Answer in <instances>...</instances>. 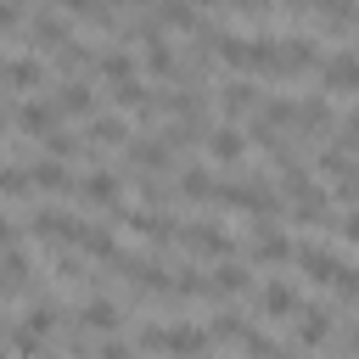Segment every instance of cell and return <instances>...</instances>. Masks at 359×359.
I'll list each match as a JSON object with an SVG mask.
<instances>
[{
    "label": "cell",
    "instance_id": "12",
    "mask_svg": "<svg viewBox=\"0 0 359 359\" xmlns=\"http://www.w3.org/2000/svg\"><path fill=\"white\" fill-rule=\"evenodd\" d=\"M241 151H247V135L219 118V123L208 129V157H213V163H241Z\"/></svg>",
    "mask_w": 359,
    "mask_h": 359
},
{
    "label": "cell",
    "instance_id": "3",
    "mask_svg": "<svg viewBox=\"0 0 359 359\" xmlns=\"http://www.w3.org/2000/svg\"><path fill=\"white\" fill-rule=\"evenodd\" d=\"M180 247L196 252V258H213V264H230L236 252V236L219 230V224H180Z\"/></svg>",
    "mask_w": 359,
    "mask_h": 359
},
{
    "label": "cell",
    "instance_id": "19",
    "mask_svg": "<svg viewBox=\"0 0 359 359\" xmlns=\"http://www.w3.org/2000/svg\"><path fill=\"white\" fill-rule=\"evenodd\" d=\"M56 73H62V79H84V73H95L90 45H84V39H67V45L56 50Z\"/></svg>",
    "mask_w": 359,
    "mask_h": 359
},
{
    "label": "cell",
    "instance_id": "17",
    "mask_svg": "<svg viewBox=\"0 0 359 359\" xmlns=\"http://www.w3.org/2000/svg\"><path fill=\"white\" fill-rule=\"evenodd\" d=\"M258 309H264L269 320H286V314H297L303 303H297V292H292L286 280H269V286H258Z\"/></svg>",
    "mask_w": 359,
    "mask_h": 359
},
{
    "label": "cell",
    "instance_id": "15",
    "mask_svg": "<svg viewBox=\"0 0 359 359\" xmlns=\"http://www.w3.org/2000/svg\"><path fill=\"white\" fill-rule=\"evenodd\" d=\"M219 107H224V123L241 118V112H258V90H252V79H230V84H219Z\"/></svg>",
    "mask_w": 359,
    "mask_h": 359
},
{
    "label": "cell",
    "instance_id": "18",
    "mask_svg": "<svg viewBox=\"0 0 359 359\" xmlns=\"http://www.w3.org/2000/svg\"><path fill=\"white\" fill-rule=\"evenodd\" d=\"M73 320H79L84 331H118V320H123V314H118V303H112V297H84V309H79Z\"/></svg>",
    "mask_w": 359,
    "mask_h": 359
},
{
    "label": "cell",
    "instance_id": "35",
    "mask_svg": "<svg viewBox=\"0 0 359 359\" xmlns=\"http://www.w3.org/2000/svg\"><path fill=\"white\" fill-rule=\"evenodd\" d=\"M0 320H6V314H0Z\"/></svg>",
    "mask_w": 359,
    "mask_h": 359
},
{
    "label": "cell",
    "instance_id": "30",
    "mask_svg": "<svg viewBox=\"0 0 359 359\" xmlns=\"http://www.w3.org/2000/svg\"><path fill=\"white\" fill-rule=\"evenodd\" d=\"M359 196V163L348 168V180H337V202H353Z\"/></svg>",
    "mask_w": 359,
    "mask_h": 359
},
{
    "label": "cell",
    "instance_id": "36",
    "mask_svg": "<svg viewBox=\"0 0 359 359\" xmlns=\"http://www.w3.org/2000/svg\"><path fill=\"white\" fill-rule=\"evenodd\" d=\"M45 359H50V353H45Z\"/></svg>",
    "mask_w": 359,
    "mask_h": 359
},
{
    "label": "cell",
    "instance_id": "6",
    "mask_svg": "<svg viewBox=\"0 0 359 359\" xmlns=\"http://www.w3.org/2000/svg\"><path fill=\"white\" fill-rule=\"evenodd\" d=\"M123 224H129L135 236H146L151 247H168V241H180V224H174L168 213H151V208H135V213H123Z\"/></svg>",
    "mask_w": 359,
    "mask_h": 359
},
{
    "label": "cell",
    "instance_id": "7",
    "mask_svg": "<svg viewBox=\"0 0 359 359\" xmlns=\"http://www.w3.org/2000/svg\"><path fill=\"white\" fill-rule=\"evenodd\" d=\"M297 269H303L314 286H331L337 269H342V258H337L331 247H320V241H303V247H297Z\"/></svg>",
    "mask_w": 359,
    "mask_h": 359
},
{
    "label": "cell",
    "instance_id": "21",
    "mask_svg": "<svg viewBox=\"0 0 359 359\" xmlns=\"http://www.w3.org/2000/svg\"><path fill=\"white\" fill-rule=\"evenodd\" d=\"M0 79L11 90H34L45 79V67H39V56H11V62H0Z\"/></svg>",
    "mask_w": 359,
    "mask_h": 359
},
{
    "label": "cell",
    "instance_id": "31",
    "mask_svg": "<svg viewBox=\"0 0 359 359\" xmlns=\"http://www.w3.org/2000/svg\"><path fill=\"white\" fill-rule=\"evenodd\" d=\"M11 247H17V224L0 213V252H11Z\"/></svg>",
    "mask_w": 359,
    "mask_h": 359
},
{
    "label": "cell",
    "instance_id": "25",
    "mask_svg": "<svg viewBox=\"0 0 359 359\" xmlns=\"http://www.w3.org/2000/svg\"><path fill=\"white\" fill-rule=\"evenodd\" d=\"M0 191H6V196H17V202H28V196H34V180H28V168H17V163H0Z\"/></svg>",
    "mask_w": 359,
    "mask_h": 359
},
{
    "label": "cell",
    "instance_id": "34",
    "mask_svg": "<svg viewBox=\"0 0 359 359\" xmlns=\"http://www.w3.org/2000/svg\"><path fill=\"white\" fill-rule=\"evenodd\" d=\"M0 359H11V353H6V348H0Z\"/></svg>",
    "mask_w": 359,
    "mask_h": 359
},
{
    "label": "cell",
    "instance_id": "24",
    "mask_svg": "<svg viewBox=\"0 0 359 359\" xmlns=\"http://www.w3.org/2000/svg\"><path fill=\"white\" fill-rule=\"evenodd\" d=\"M22 325L39 331V337H50V331H56V297H34L28 314H22Z\"/></svg>",
    "mask_w": 359,
    "mask_h": 359
},
{
    "label": "cell",
    "instance_id": "23",
    "mask_svg": "<svg viewBox=\"0 0 359 359\" xmlns=\"http://www.w3.org/2000/svg\"><path fill=\"white\" fill-rule=\"evenodd\" d=\"M208 292H213V297L247 292V269H241V264H213V275H208Z\"/></svg>",
    "mask_w": 359,
    "mask_h": 359
},
{
    "label": "cell",
    "instance_id": "10",
    "mask_svg": "<svg viewBox=\"0 0 359 359\" xmlns=\"http://www.w3.org/2000/svg\"><path fill=\"white\" fill-rule=\"evenodd\" d=\"M252 258H258V264H286V258H297V247H292L269 219H258V224H252Z\"/></svg>",
    "mask_w": 359,
    "mask_h": 359
},
{
    "label": "cell",
    "instance_id": "1",
    "mask_svg": "<svg viewBox=\"0 0 359 359\" xmlns=\"http://www.w3.org/2000/svg\"><path fill=\"white\" fill-rule=\"evenodd\" d=\"M135 342L146 353H174V359H208V331L202 325H140Z\"/></svg>",
    "mask_w": 359,
    "mask_h": 359
},
{
    "label": "cell",
    "instance_id": "28",
    "mask_svg": "<svg viewBox=\"0 0 359 359\" xmlns=\"http://www.w3.org/2000/svg\"><path fill=\"white\" fill-rule=\"evenodd\" d=\"M331 292H337L342 303H353V297H359V264H342L337 280H331Z\"/></svg>",
    "mask_w": 359,
    "mask_h": 359
},
{
    "label": "cell",
    "instance_id": "29",
    "mask_svg": "<svg viewBox=\"0 0 359 359\" xmlns=\"http://www.w3.org/2000/svg\"><path fill=\"white\" fill-rule=\"evenodd\" d=\"M45 151H50V157H56V163H67V157H73V151H79V140H73V135H67V129H56V135H50V140H45Z\"/></svg>",
    "mask_w": 359,
    "mask_h": 359
},
{
    "label": "cell",
    "instance_id": "2",
    "mask_svg": "<svg viewBox=\"0 0 359 359\" xmlns=\"http://www.w3.org/2000/svg\"><path fill=\"white\" fill-rule=\"evenodd\" d=\"M73 39V17L56 11V6H39L28 11V50H62Z\"/></svg>",
    "mask_w": 359,
    "mask_h": 359
},
{
    "label": "cell",
    "instance_id": "4",
    "mask_svg": "<svg viewBox=\"0 0 359 359\" xmlns=\"http://www.w3.org/2000/svg\"><path fill=\"white\" fill-rule=\"evenodd\" d=\"M320 84H325V95L359 90V50H353V45H337V50L320 62Z\"/></svg>",
    "mask_w": 359,
    "mask_h": 359
},
{
    "label": "cell",
    "instance_id": "9",
    "mask_svg": "<svg viewBox=\"0 0 359 359\" xmlns=\"http://www.w3.org/2000/svg\"><path fill=\"white\" fill-rule=\"evenodd\" d=\"M79 196L95 202V208H118V202H123V180H118L112 168H90V174L79 180Z\"/></svg>",
    "mask_w": 359,
    "mask_h": 359
},
{
    "label": "cell",
    "instance_id": "22",
    "mask_svg": "<svg viewBox=\"0 0 359 359\" xmlns=\"http://www.w3.org/2000/svg\"><path fill=\"white\" fill-rule=\"evenodd\" d=\"M90 107H95L90 79H62V90H56V112H90Z\"/></svg>",
    "mask_w": 359,
    "mask_h": 359
},
{
    "label": "cell",
    "instance_id": "20",
    "mask_svg": "<svg viewBox=\"0 0 359 359\" xmlns=\"http://www.w3.org/2000/svg\"><path fill=\"white\" fill-rule=\"evenodd\" d=\"M213 174L202 168V163H191V168H180V185H174V196H185V202H213Z\"/></svg>",
    "mask_w": 359,
    "mask_h": 359
},
{
    "label": "cell",
    "instance_id": "14",
    "mask_svg": "<svg viewBox=\"0 0 359 359\" xmlns=\"http://www.w3.org/2000/svg\"><path fill=\"white\" fill-rule=\"evenodd\" d=\"M325 337H331V309L303 303V309H297V348H320Z\"/></svg>",
    "mask_w": 359,
    "mask_h": 359
},
{
    "label": "cell",
    "instance_id": "16",
    "mask_svg": "<svg viewBox=\"0 0 359 359\" xmlns=\"http://www.w3.org/2000/svg\"><path fill=\"white\" fill-rule=\"evenodd\" d=\"M28 180H34V191H79V185H73V174H67V163H56V157L28 163Z\"/></svg>",
    "mask_w": 359,
    "mask_h": 359
},
{
    "label": "cell",
    "instance_id": "5",
    "mask_svg": "<svg viewBox=\"0 0 359 359\" xmlns=\"http://www.w3.org/2000/svg\"><path fill=\"white\" fill-rule=\"evenodd\" d=\"M95 73H101L112 90L140 79V73H135V56H129V45H123V39H107V45H101V56H95Z\"/></svg>",
    "mask_w": 359,
    "mask_h": 359
},
{
    "label": "cell",
    "instance_id": "13",
    "mask_svg": "<svg viewBox=\"0 0 359 359\" xmlns=\"http://www.w3.org/2000/svg\"><path fill=\"white\" fill-rule=\"evenodd\" d=\"M129 163L146 168V174H168V168H174V151H168L157 135H140V140H129Z\"/></svg>",
    "mask_w": 359,
    "mask_h": 359
},
{
    "label": "cell",
    "instance_id": "33",
    "mask_svg": "<svg viewBox=\"0 0 359 359\" xmlns=\"http://www.w3.org/2000/svg\"><path fill=\"white\" fill-rule=\"evenodd\" d=\"M101 359H129V348H123V342H107V348H101Z\"/></svg>",
    "mask_w": 359,
    "mask_h": 359
},
{
    "label": "cell",
    "instance_id": "32",
    "mask_svg": "<svg viewBox=\"0 0 359 359\" xmlns=\"http://www.w3.org/2000/svg\"><path fill=\"white\" fill-rule=\"evenodd\" d=\"M17 22H28V11H17V6H0V28H17Z\"/></svg>",
    "mask_w": 359,
    "mask_h": 359
},
{
    "label": "cell",
    "instance_id": "27",
    "mask_svg": "<svg viewBox=\"0 0 359 359\" xmlns=\"http://www.w3.org/2000/svg\"><path fill=\"white\" fill-rule=\"evenodd\" d=\"M39 342H45L39 331H28V325H11V353H17V359H34V353H39Z\"/></svg>",
    "mask_w": 359,
    "mask_h": 359
},
{
    "label": "cell",
    "instance_id": "26",
    "mask_svg": "<svg viewBox=\"0 0 359 359\" xmlns=\"http://www.w3.org/2000/svg\"><path fill=\"white\" fill-rule=\"evenodd\" d=\"M331 146H337V151H348V157L359 151V107H353V112L337 123V140H331Z\"/></svg>",
    "mask_w": 359,
    "mask_h": 359
},
{
    "label": "cell",
    "instance_id": "11",
    "mask_svg": "<svg viewBox=\"0 0 359 359\" xmlns=\"http://www.w3.org/2000/svg\"><path fill=\"white\" fill-rule=\"evenodd\" d=\"M56 118H62L56 101H22V107H17V129L34 135V140H50V135H56Z\"/></svg>",
    "mask_w": 359,
    "mask_h": 359
},
{
    "label": "cell",
    "instance_id": "8",
    "mask_svg": "<svg viewBox=\"0 0 359 359\" xmlns=\"http://www.w3.org/2000/svg\"><path fill=\"white\" fill-rule=\"evenodd\" d=\"M129 140V123L118 118V112H101V118H90V129H84V151L90 157H101L107 146H123Z\"/></svg>",
    "mask_w": 359,
    "mask_h": 359
}]
</instances>
